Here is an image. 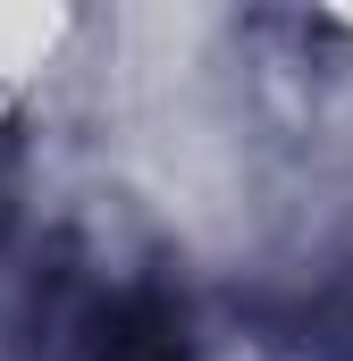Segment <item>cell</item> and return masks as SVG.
<instances>
[{
  "label": "cell",
  "instance_id": "1",
  "mask_svg": "<svg viewBox=\"0 0 353 361\" xmlns=\"http://www.w3.org/2000/svg\"><path fill=\"white\" fill-rule=\"evenodd\" d=\"M85 361H185V319H176L160 294H126L92 319Z\"/></svg>",
  "mask_w": 353,
  "mask_h": 361
}]
</instances>
